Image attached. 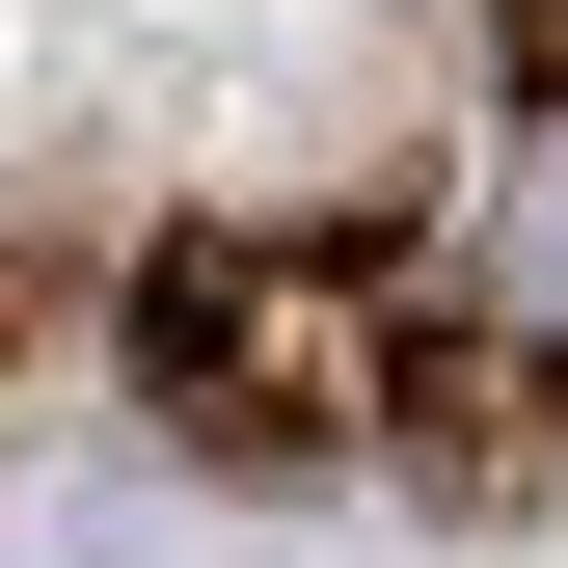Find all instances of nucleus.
<instances>
[{
	"label": "nucleus",
	"instance_id": "f257e3e1",
	"mask_svg": "<svg viewBox=\"0 0 568 568\" xmlns=\"http://www.w3.org/2000/svg\"><path fill=\"white\" fill-rule=\"evenodd\" d=\"M460 271H487V325H515V352H568V109H515V135H487Z\"/></svg>",
	"mask_w": 568,
	"mask_h": 568
}]
</instances>
